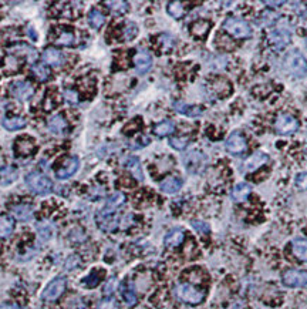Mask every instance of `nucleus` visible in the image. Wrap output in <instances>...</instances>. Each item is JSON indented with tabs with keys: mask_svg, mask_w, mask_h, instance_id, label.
I'll return each mask as SVG.
<instances>
[{
	"mask_svg": "<svg viewBox=\"0 0 307 309\" xmlns=\"http://www.w3.org/2000/svg\"><path fill=\"white\" fill-rule=\"evenodd\" d=\"M285 69L294 77H304L307 74V60L299 50H292L285 57Z\"/></svg>",
	"mask_w": 307,
	"mask_h": 309,
	"instance_id": "obj_1",
	"label": "nucleus"
},
{
	"mask_svg": "<svg viewBox=\"0 0 307 309\" xmlns=\"http://www.w3.org/2000/svg\"><path fill=\"white\" fill-rule=\"evenodd\" d=\"M175 295L179 301L189 305H198L204 301L205 294L189 284H179L175 287Z\"/></svg>",
	"mask_w": 307,
	"mask_h": 309,
	"instance_id": "obj_2",
	"label": "nucleus"
},
{
	"mask_svg": "<svg viewBox=\"0 0 307 309\" xmlns=\"http://www.w3.org/2000/svg\"><path fill=\"white\" fill-rule=\"evenodd\" d=\"M26 184L37 195H46L51 191L53 183L40 172H30L26 175Z\"/></svg>",
	"mask_w": 307,
	"mask_h": 309,
	"instance_id": "obj_3",
	"label": "nucleus"
},
{
	"mask_svg": "<svg viewBox=\"0 0 307 309\" xmlns=\"http://www.w3.org/2000/svg\"><path fill=\"white\" fill-rule=\"evenodd\" d=\"M224 30L228 32L229 35L238 37V39H246L252 35V30L249 28V24L245 20L238 19V17H228L224 21Z\"/></svg>",
	"mask_w": 307,
	"mask_h": 309,
	"instance_id": "obj_4",
	"label": "nucleus"
},
{
	"mask_svg": "<svg viewBox=\"0 0 307 309\" xmlns=\"http://www.w3.org/2000/svg\"><path fill=\"white\" fill-rule=\"evenodd\" d=\"M66 287H67L66 278L57 276L44 288L43 294H41V299L46 302H54L63 295V292L66 291Z\"/></svg>",
	"mask_w": 307,
	"mask_h": 309,
	"instance_id": "obj_5",
	"label": "nucleus"
},
{
	"mask_svg": "<svg viewBox=\"0 0 307 309\" xmlns=\"http://www.w3.org/2000/svg\"><path fill=\"white\" fill-rule=\"evenodd\" d=\"M184 164L186 167V171L191 174H199L206 165V157L204 152L191 151L184 157Z\"/></svg>",
	"mask_w": 307,
	"mask_h": 309,
	"instance_id": "obj_6",
	"label": "nucleus"
},
{
	"mask_svg": "<svg viewBox=\"0 0 307 309\" xmlns=\"http://www.w3.org/2000/svg\"><path fill=\"white\" fill-rule=\"evenodd\" d=\"M283 284L290 288H300L307 285V271L303 269H287L282 276Z\"/></svg>",
	"mask_w": 307,
	"mask_h": 309,
	"instance_id": "obj_7",
	"label": "nucleus"
},
{
	"mask_svg": "<svg viewBox=\"0 0 307 309\" xmlns=\"http://www.w3.org/2000/svg\"><path fill=\"white\" fill-rule=\"evenodd\" d=\"M274 128L279 134H293L299 128V121L290 114H282L277 117Z\"/></svg>",
	"mask_w": 307,
	"mask_h": 309,
	"instance_id": "obj_8",
	"label": "nucleus"
},
{
	"mask_svg": "<svg viewBox=\"0 0 307 309\" xmlns=\"http://www.w3.org/2000/svg\"><path fill=\"white\" fill-rule=\"evenodd\" d=\"M10 93L21 101H27L34 94V89L29 82H14L10 86Z\"/></svg>",
	"mask_w": 307,
	"mask_h": 309,
	"instance_id": "obj_9",
	"label": "nucleus"
},
{
	"mask_svg": "<svg viewBox=\"0 0 307 309\" xmlns=\"http://www.w3.org/2000/svg\"><path fill=\"white\" fill-rule=\"evenodd\" d=\"M78 165H80V161H78V158L77 157L67 158V160L57 168V171H55L57 178L66 179L68 178V177H71V175H74L77 170H78Z\"/></svg>",
	"mask_w": 307,
	"mask_h": 309,
	"instance_id": "obj_10",
	"label": "nucleus"
},
{
	"mask_svg": "<svg viewBox=\"0 0 307 309\" xmlns=\"http://www.w3.org/2000/svg\"><path fill=\"white\" fill-rule=\"evenodd\" d=\"M226 150L231 154H240L246 150V140L240 133H232L226 140Z\"/></svg>",
	"mask_w": 307,
	"mask_h": 309,
	"instance_id": "obj_11",
	"label": "nucleus"
},
{
	"mask_svg": "<svg viewBox=\"0 0 307 309\" xmlns=\"http://www.w3.org/2000/svg\"><path fill=\"white\" fill-rule=\"evenodd\" d=\"M134 64H135V70L139 74H145L152 67V57L148 52L141 50L134 56Z\"/></svg>",
	"mask_w": 307,
	"mask_h": 309,
	"instance_id": "obj_12",
	"label": "nucleus"
},
{
	"mask_svg": "<svg viewBox=\"0 0 307 309\" xmlns=\"http://www.w3.org/2000/svg\"><path fill=\"white\" fill-rule=\"evenodd\" d=\"M97 224L104 231H114L118 227V217L116 214H107L100 211L97 214Z\"/></svg>",
	"mask_w": 307,
	"mask_h": 309,
	"instance_id": "obj_13",
	"label": "nucleus"
},
{
	"mask_svg": "<svg viewBox=\"0 0 307 309\" xmlns=\"http://www.w3.org/2000/svg\"><path fill=\"white\" fill-rule=\"evenodd\" d=\"M267 160H269V157H267L266 152H262V151L255 152L253 156H250V157L245 161V164H243L245 171L252 172L255 171V170H258L259 167H262L263 164H266Z\"/></svg>",
	"mask_w": 307,
	"mask_h": 309,
	"instance_id": "obj_14",
	"label": "nucleus"
},
{
	"mask_svg": "<svg viewBox=\"0 0 307 309\" xmlns=\"http://www.w3.org/2000/svg\"><path fill=\"white\" fill-rule=\"evenodd\" d=\"M43 62L47 63L50 66H54V67H60L64 63V56L60 50L54 47H48L43 52Z\"/></svg>",
	"mask_w": 307,
	"mask_h": 309,
	"instance_id": "obj_15",
	"label": "nucleus"
},
{
	"mask_svg": "<svg viewBox=\"0 0 307 309\" xmlns=\"http://www.w3.org/2000/svg\"><path fill=\"white\" fill-rule=\"evenodd\" d=\"M269 39H270V43H272L274 47L282 48L285 47L286 44H289V41H290V33L286 32V30H283V29H276V30L270 32Z\"/></svg>",
	"mask_w": 307,
	"mask_h": 309,
	"instance_id": "obj_16",
	"label": "nucleus"
},
{
	"mask_svg": "<svg viewBox=\"0 0 307 309\" xmlns=\"http://www.w3.org/2000/svg\"><path fill=\"white\" fill-rule=\"evenodd\" d=\"M185 240V233L181 229V228H174V229H171L170 233L165 235V240L164 244L165 247L168 248H175L179 247Z\"/></svg>",
	"mask_w": 307,
	"mask_h": 309,
	"instance_id": "obj_17",
	"label": "nucleus"
},
{
	"mask_svg": "<svg viewBox=\"0 0 307 309\" xmlns=\"http://www.w3.org/2000/svg\"><path fill=\"white\" fill-rule=\"evenodd\" d=\"M124 202H125V195L123 193H116L113 194L111 197L107 201V204L105 207L102 208L101 211L102 213H107V214H116V211L120 208V207L124 205Z\"/></svg>",
	"mask_w": 307,
	"mask_h": 309,
	"instance_id": "obj_18",
	"label": "nucleus"
},
{
	"mask_svg": "<svg viewBox=\"0 0 307 309\" xmlns=\"http://www.w3.org/2000/svg\"><path fill=\"white\" fill-rule=\"evenodd\" d=\"M174 107L179 114H184V116L188 117H199L202 116V113H204V110L199 106H188L184 101H175Z\"/></svg>",
	"mask_w": 307,
	"mask_h": 309,
	"instance_id": "obj_19",
	"label": "nucleus"
},
{
	"mask_svg": "<svg viewBox=\"0 0 307 309\" xmlns=\"http://www.w3.org/2000/svg\"><path fill=\"white\" fill-rule=\"evenodd\" d=\"M47 127L53 134H63L67 131V121L64 120L62 114H55L48 120Z\"/></svg>",
	"mask_w": 307,
	"mask_h": 309,
	"instance_id": "obj_20",
	"label": "nucleus"
},
{
	"mask_svg": "<svg viewBox=\"0 0 307 309\" xmlns=\"http://www.w3.org/2000/svg\"><path fill=\"white\" fill-rule=\"evenodd\" d=\"M250 193H252V187L249 186V184H246V183H240V184H236V186L233 187L232 198L236 202H242V201H245L250 195Z\"/></svg>",
	"mask_w": 307,
	"mask_h": 309,
	"instance_id": "obj_21",
	"label": "nucleus"
},
{
	"mask_svg": "<svg viewBox=\"0 0 307 309\" xmlns=\"http://www.w3.org/2000/svg\"><path fill=\"white\" fill-rule=\"evenodd\" d=\"M182 179L178 178V177H168L161 183V190L166 194H175L181 190L182 187Z\"/></svg>",
	"mask_w": 307,
	"mask_h": 309,
	"instance_id": "obj_22",
	"label": "nucleus"
},
{
	"mask_svg": "<svg viewBox=\"0 0 307 309\" xmlns=\"http://www.w3.org/2000/svg\"><path fill=\"white\" fill-rule=\"evenodd\" d=\"M34 141L32 138L23 137L16 141V152L19 156H30L34 151Z\"/></svg>",
	"mask_w": 307,
	"mask_h": 309,
	"instance_id": "obj_23",
	"label": "nucleus"
},
{
	"mask_svg": "<svg viewBox=\"0 0 307 309\" xmlns=\"http://www.w3.org/2000/svg\"><path fill=\"white\" fill-rule=\"evenodd\" d=\"M293 254L300 260L307 262V240L306 238H294L292 242Z\"/></svg>",
	"mask_w": 307,
	"mask_h": 309,
	"instance_id": "obj_24",
	"label": "nucleus"
},
{
	"mask_svg": "<svg viewBox=\"0 0 307 309\" xmlns=\"http://www.w3.org/2000/svg\"><path fill=\"white\" fill-rule=\"evenodd\" d=\"M12 213L19 221H29L33 217V208L27 204H19L12 208Z\"/></svg>",
	"mask_w": 307,
	"mask_h": 309,
	"instance_id": "obj_25",
	"label": "nucleus"
},
{
	"mask_svg": "<svg viewBox=\"0 0 307 309\" xmlns=\"http://www.w3.org/2000/svg\"><path fill=\"white\" fill-rule=\"evenodd\" d=\"M124 165L125 168H128L132 175L135 177L136 179L143 181L144 179V174H143V168H141V164H139V160L136 157H128L125 161H124Z\"/></svg>",
	"mask_w": 307,
	"mask_h": 309,
	"instance_id": "obj_26",
	"label": "nucleus"
},
{
	"mask_svg": "<svg viewBox=\"0 0 307 309\" xmlns=\"http://www.w3.org/2000/svg\"><path fill=\"white\" fill-rule=\"evenodd\" d=\"M14 229V221L10 215H0V237L6 238L12 235Z\"/></svg>",
	"mask_w": 307,
	"mask_h": 309,
	"instance_id": "obj_27",
	"label": "nucleus"
},
{
	"mask_svg": "<svg viewBox=\"0 0 307 309\" xmlns=\"http://www.w3.org/2000/svg\"><path fill=\"white\" fill-rule=\"evenodd\" d=\"M3 70H5V73H7V74H14V73H17V71L20 70V62H19V59L13 55L6 56V57L3 59Z\"/></svg>",
	"mask_w": 307,
	"mask_h": 309,
	"instance_id": "obj_28",
	"label": "nucleus"
},
{
	"mask_svg": "<svg viewBox=\"0 0 307 309\" xmlns=\"http://www.w3.org/2000/svg\"><path fill=\"white\" fill-rule=\"evenodd\" d=\"M174 130H175V124L171 120L161 121L154 127V133L157 134L158 137H166V136H170L171 133H174Z\"/></svg>",
	"mask_w": 307,
	"mask_h": 309,
	"instance_id": "obj_29",
	"label": "nucleus"
},
{
	"mask_svg": "<svg viewBox=\"0 0 307 309\" xmlns=\"http://www.w3.org/2000/svg\"><path fill=\"white\" fill-rule=\"evenodd\" d=\"M2 124H3V127L6 130H20L23 127H26V120L21 118V117H12V118H5Z\"/></svg>",
	"mask_w": 307,
	"mask_h": 309,
	"instance_id": "obj_30",
	"label": "nucleus"
},
{
	"mask_svg": "<svg viewBox=\"0 0 307 309\" xmlns=\"http://www.w3.org/2000/svg\"><path fill=\"white\" fill-rule=\"evenodd\" d=\"M211 29V23L206 20H198L192 24L191 32L193 36H198V37H204L208 35V30Z\"/></svg>",
	"mask_w": 307,
	"mask_h": 309,
	"instance_id": "obj_31",
	"label": "nucleus"
},
{
	"mask_svg": "<svg viewBox=\"0 0 307 309\" xmlns=\"http://www.w3.org/2000/svg\"><path fill=\"white\" fill-rule=\"evenodd\" d=\"M89 23L91 24V28L94 29H100L105 23V17H104V14L100 12V10H91L89 14Z\"/></svg>",
	"mask_w": 307,
	"mask_h": 309,
	"instance_id": "obj_32",
	"label": "nucleus"
},
{
	"mask_svg": "<svg viewBox=\"0 0 307 309\" xmlns=\"http://www.w3.org/2000/svg\"><path fill=\"white\" fill-rule=\"evenodd\" d=\"M166 10H168V13H170L172 17H175V19H181L185 14V7L181 2H171V3H168Z\"/></svg>",
	"mask_w": 307,
	"mask_h": 309,
	"instance_id": "obj_33",
	"label": "nucleus"
},
{
	"mask_svg": "<svg viewBox=\"0 0 307 309\" xmlns=\"http://www.w3.org/2000/svg\"><path fill=\"white\" fill-rule=\"evenodd\" d=\"M16 177H17L16 170L12 168V167H6V168H3L0 171V184H3V186L10 184V183H13L14 179H16Z\"/></svg>",
	"mask_w": 307,
	"mask_h": 309,
	"instance_id": "obj_34",
	"label": "nucleus"
},
{
	"mask_svg": "<svg viewBox=\"0 0 307 309\" xmlns=\"http://www.w3.org/2000/svg\"><path fill=\"white\" fill-rule=\"evenodd\" d=\"M37 231H39V235H40L41 240L48 241L53 237V234H54V227L51 224H48V222H40L37 225Z\"/></svg>",
	"mask_w": 307,
	"mask_h": 309,
	"instance_id": "obj_35",
	"label": "nucleus"
},
{
	"mask_svg": "<svg viewBox=\"0 0 307 309\" xmlns=\"http://www.w3.org/2000/svg\"><path fill=\"white\" fill-rule=\"evenodd\" d=\"M32 73L40 82H46V80H48V77H50V70L46 67V64H33L32 66Z\"/></svg>",
	"mask_w": 307,
	"mask_h": 309,
	"instance_id": "obj_36",
	"label": "nucleus"
},
{
	"mask_svg": "<svg viewBox=\"0 0 307 309\" xmlns=\"http://www.w3.org/2000/svg\"><path fill=\"white\" fill-rule=\"evenodd\" d=\"M121 295H123L124 301L128 303V305H135L136 295H135V292L132 291V288H131L130 285L124 284L123 287H121Z\"/></svg>",
	"mask_w": 307,
	"mask_h": 309,
	"instance_id": "obj_37",
	"label": "nucleus"
},
{
	"mask_svg": "<svg viewBox=\"0 0 307 309\" xmlns=\"http://www.w3.org/2000/svg\"><path fill=\"white\" fill-rule=\"evenodd\" d=\"M105 6H108L113 12H117V13H124L127 12L128 9V5L125 2H121V0H117V2H105Z\"/></svg>",
	"mask_w": 307,
	"mask_h": 309,
	"instance_id": "obj_38",
	"label": "nucleus"
},
{
	"mask_svg": "<svg viewBox=\"0 0 307 309\" xmlns=\"http://www.w3.org/2000/svg\"><path fill=\"white\" fill-rule=\"evenodd\" d=\"M97 309H118V302L113 296H108L97 303Z\"/></svg>",
	"mask_w": 307,
	"mask_h": 309,
	"instance_id": "obj_39",
	"label": "nucleus"
},
{
	"mask_svg": "<svg viewBox=\"0 0 307 309\" xmlns=\"http://www.w3.org/2000/svg\"><path fill=\"white\" fill-rule=\"evenodd\" d=\"M138 35V28L134 23H127V26L124 29V39L125 40H132Z\"/></svg>",
	"mask_w": 307,
	"mask_h": 309,
	"instance_id": "obj_40",
	"label": "nucleus"
},
{
	"mask_svg": "<svg viewBox=\"0 0 307 309\" xmlns=\"http://www.w3.org/2000/svg\"><path fill=\"white\" fill-rule=\"evenodd\" d=\"M170 144L172 148H175L178 151L184 150L185 147L188 145V138H179V137H172L170 140Z\"/></svg>",
	"mask_w": 307,
	"mask_h": 309,
	"instance_id": "obj_41",
	"label": "nucleus"
},
{
	"mask_svg": "<svg viewBox=\"0 0 307 309\" xmlns=\"http://www.w3.org/2000/svg\"><path fill=\"white\" fill-rule=\"evenodd\" d=\"M74 41V35L70 32H63L62 35L57 37V43L63 44V46H71Z\"/></svg>",
	"mask_w": 307,
	"mask_h": 309,
	"instance_id": "obj_42",
	"label": "nucleus"
},
{
	"mask_svg": "<svg viewBox=\"0 0 307 309\" xmlns=\"http://www.w3.org/2000/svg\"><path fill=\"white\" fill-rule=\"evenodd\" d=\"M294 184L296 187L300 190V191H307V172H300L296 175L294 179Z\"/></svg>",
	"mask_w": 307,
	"mask_h": 309,
	"instance_id": "obj_43",
	"label": "nucleus"
},
{
	"mask_svg": "<svg viewBox=\"0 0 307 309\" xmlns=\"http://www.w3.org/2000/svg\"><path fill=\"white\" fill-rule=\"evenodd\" d=\"M64 98H66V101L70 104L78 103V94H77L75 90H71V89L64 90Z\"/></svg>",
	"mask_w": 307,
	"mask_h": 309,
	"instance_id": "obj_44",
	"label": "nucleus"
},
{
	"mask_svg": "<svg viewBox=\"0 0 307 309\" xmlns=\"http://www.w3.org/2000/svg\"><path fill=\"white\" fill-rule=\"evenodd\" d=\"M192 227L201 234L209 233V225L206 222H204V221H192Z\"/></svg>",
	"mask_w": 307,
	"mask_h": 309,
	"instance_id": "obj_45",
	"label": "nucleus"
},
{
	"mask_svg": "<svg viewBox=\"0 0 307 309\" xmlns=\"http://www.w3.org/2000/svg\"><path fill=\"white\" fill-rule=\"evenodd\" d=\"M117 287V279L116 278H111L108 282H107V285H105V288H104V292L109 295V294H113L114 292V289Z\"/></svg>",
	"mask_w": 307,
	"mask_h": 309,
	"instance_id": "obj_46",
	"label": "nucleus"
},
{
	"mask_svg": "<svg viewBox=\"0 0 307 309\" xmlns=\"http://www.w3.org/2000/svg\"><path fill=\"white\" fill-rule=\"evenodd\" d=\"M80 264V260H78V256H75V255H73V256H70L67 260V262H66V268L67 269H74L77 265Z\"/></svg>",
	"mask_w": 307,
	"mask_h": 309,
	"instance_id": "obj_47",
	"label": "nucleus"
},
{
	"mask_svg": "<svg viewBox=\"0 0 307 309\" xmlns=\"http://www.w3.org/2000/svg\"><path fill=\"white\" fill-rule=\"evenodd\" d=\"M0 309H20V306L13 303H5V305H0Z\"/></svg>",
	"mask_w": 307,
	"mask_h": 309,
	"instance_id": "obj_48",
	"label": "nucleus"
},
{
	"mask_svg": "<svg viewBox=\"0 0 307 309\" xmlns=\"http://www.w3.org/2000/svg\"><path fill=\"white\" fill-rule=\"evenodd\" d=\"M285 2H269V0H266L265 2V5H267V6H280V5H283Z\"/></svg>",
	"mask_w": 307,
	"mask_h": 309,
	"instance_id": "obj_49",
	"label": "nucleus"
}]
</instances>
